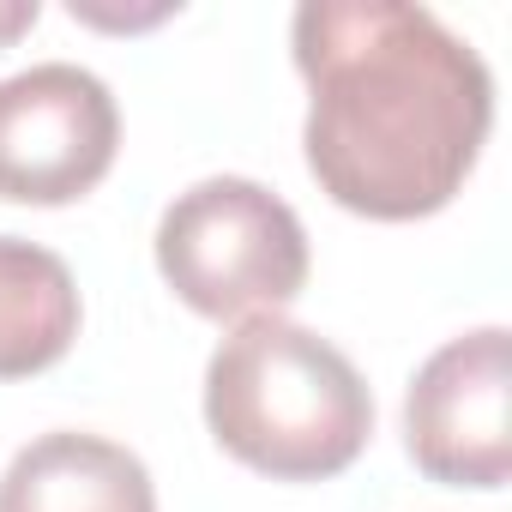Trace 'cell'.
<instances>
[{"instance_id":"cell-1","label":"cell","mask_w":512,"mask_h":512,"mask_svg":"<svg viewBox=\"0 0 512 512\" xmlns=\"http://www.w3.org/2000/svg\"><path fill=\"white\" fill-rule=\"evenodd\" d=\"M308 79L302 157L320 193L374 223L446 211L494 127L488 61L410 0H308L290 19Z\"/></svg>"},{"instance_id":"cell-2","label":"cell","mask_w":512,"mask_h":512,"mask_svg":"<svg viewBox=\"0 0 512 512\" xmlns=\"http://www.w3.org/2000/svg\"><path fill=\"white\" fill-rule=\"evenodd\" d=\"M205 428L235 464L272 482H326L362 458L374 392L332 338L266 314L211 350Z\"/></svg>"},{"instance_id":"cell-3","label":"cell","mask_w":512,"mask_h":512,"mask_svg":"<svg viewBox=\"0 0 512 512\" xmlns=\"http://www.w3.org/2000/svg\"><path fill=\"white\" fill-rule=\"evenodd\" d=\"M157 272L199 320H266L308 290V229L272 187L211 175L157 217Z\"/></svg>"},{"instance_id":"cell-4","label":"cell","mask_w":512,"mask_h":512,"mask_svg":"<svg viewBox=\"0 0 512 512\" xmlns=\"http://www.w3.org/2000/svg\"><path fill=\"white\" fill-rule=\"evenodd\" d=\"M121 151V109L91 67L43 61L0 79V199L73 205Z\"/></svg>"},{"instance_id":"cell-5","label":"cell","mask_w":512,"mask_h":512,"mask_svg":"<svg viewBox=\"0 0 512 512\" xmlns=\"http://www.w3.org/2000/svg\"><path fill=\"white\" fill-rule=\"evenodd\" d=\"M512 338L506 326L440 344L404 392V446L428 482L500 488L512 476Z\"/></svg>"},{"instance_id":"cell-6","label":"cell","mask_w":512,"mask_h":512,"mask_svg":"<svg viewBox=\"0 0 512 512\" xmlns=\"http://www.w3.org/2000/svg\"><path fill=\"white\" fill-rule=\"evenodd\" d=\"M0 512H157V488L145 458L121 440L55 428L13 452Z\"/></svg>"},{"instance_id":"cell-7","label":"cell","mask_w":512,"mask_h":512,"mask_svg":"<svg viewBox=\"0 0 512 512\" xmlns=\"http://www.w3.org/2000/svg\"><path fill=\"white\" fill-rule=\"evenodd\" d=\"M79 284L61 253L0 235V380L55 368L79 338Z\"/></svg>"},{"instance_id":"cell-8","label":"cell","mask_w":512,"mask_h":512,"mask_svg":"<svg viewBox=\"0 0 512 512\" xmlns=\"http://www.w3.org/2000/svg\"><path fill=\"white\" fill-rule=\"evenodd\" d=\"M43 19V7H37V0H0V49H7V43H19L31 25Z\"/></svg>"}]
</instances>
